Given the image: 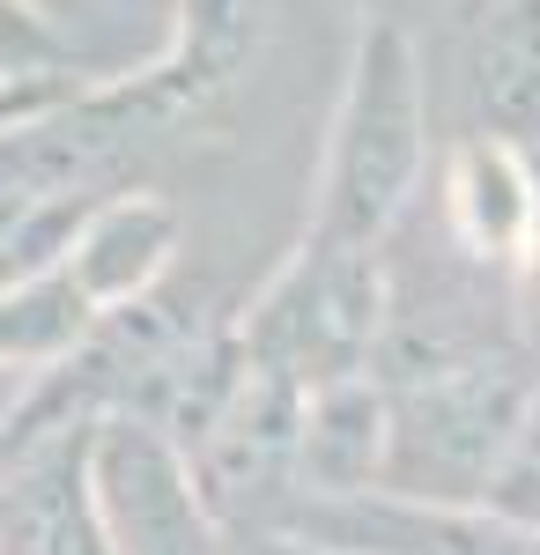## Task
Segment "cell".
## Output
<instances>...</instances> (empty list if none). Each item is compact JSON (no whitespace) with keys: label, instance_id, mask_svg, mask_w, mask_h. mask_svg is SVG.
<instances>
[{"label":"cell","instance_id":"2","mask_svg":"<svg viewBox=\"0 0 540 555\" xmlns=\"http://www.w3.org/2000/svg\"><path fill=\"white\" fill-rule=\"evenodd\" d=\"M526 378L489 348H445L385 392V481L400 496H466L481 489L518 437Z\"/></svg>","mask_w":540,"mask_h":555},{"label":"cell","instance_id":"13","mask_svg":"<svg viewBox=\"0 0 540 555\" xmlns=\"http://www.w3.org/2000/svg\"><path fill=\"white\" fill-rule=\"evenodd\" d=\"M363 8H371V15H393V23H400V15H408V8H422V0H363Z\"/></svg>","mask_w":540,"mask_h":555},{"label":"cell","instance_id":"1","mask_svg":"<svg viewBox=\"0 0 540 555\" xmlns=\"http://www.w3.org/2000/svg\"><path fill=\"white\" fill-rule=\"evenodd\" d=\"M422 149H429V104H422V60L415 38L371 15L356 60H348V89L333 112V149H326V193H319V230L326 237H356L377 245L408 193L422 178Z\"/></svg>","mask_w":540,"mask_h":555},{"label":"cell","instance_id":"5","mask_svg":"<svg viewBox=\"0 0 540 555\" xmlns=\"http://www.w3.org/2000/svg\"><path fill=\"white\" fill-rule=\"evenodd\" d=\"M97 415L23 408L0 452V548L8 555H112L89 489Z\"/></svg>","mask_w":540,"mask_h":555},{"label":"cell","instance_id":"9","mask_svg":"<svg viewBox=\"0 0 540 555\" xmlns=\"http://www.w3.org/2000/svg\"><path fill=\"white\" fill-rule=\"evenodd\" d=\"M474 119L497 141H533L540 133V0H489L474 30Z\"/></svg>","mask_w":540,"mask_h":555},{"label":"cell","instance_id":"6","mask_svg":"<svg viewBox=\"0 0 540 555\" xmlns=\"http://www.w3.org/2000/svg\"><path fill=\"white\" fill-rule=\"evenodd\" d=\"M89 489L112 555H208V512L193 496L185 452L141 415H97Z\"/></svg>","mask_w":540,"mask_h":555},{"label":"cell","instance_id":"7","mask_svg":"<svg viewBox=\"0 0 540 555\" xmlns=\"http://www.w3.org/2000/svg\"><path fill=\"white\" fill-rule=\"evenodd\" d=\"M178 253V208L156 193H112V201H89L82 230L67 237V274L89 289L97 311L133 304L156 289V274Z\"/></svg>","mask_w":540,"mask_h":555},{"label":"cell","instance_id":"3","mask_svg":"<svg viewBox=\"0 0 540 555\" xmlns=\"http://www.w3.org/2000/svg\"><path fill=\"white\" fill-rule=\"evenodd\" d=\"M385 274H377V245L356 237H326L311 230V245L274 274V289L252 304L245 319V356L290 371L304 392L333 378L371 371L377 334H385Z\"/></svg>","mask_w":540,"mask_h":555},{"label":"cell","instance_id":"10","mask_svg":"<svg viewBox=\"0 0 540 555\" xmlns=\"http://www.w3.org/2000/svg\"><path fill=\"white\" fill-rule=\"evenodd\" d=\"M104 311L89 304V289L67 274V259H52L38 274L8 282L0 289V356H23V363H44V356H67V348L89 341Z\"/></svg>","mask_w":540,"mask_h":555},{"label":"cell","instance_id":"4","mask_svg":"<svg viewBox=\"0 0 540 555\" xmlns=\"http://www.w3.org/2000/svg\"><path fill=\"white\" fill-rule=\"evenodd\" d=\"M296 429H304V385L274 363L245 356L237 341V371L215 392V408L201 415V429L178 444L193 496L208 518H252L267 512L282 489L296 481Z\"/></svg>","mask_w":540,"mask_h":555},{"label":"cell","instance_id":"11","mask_svg":"<svg viewBox=\"0 0 540 555\" xmlns=\"http://www.w3.org/2000/svg\"><path fill=\"white\" fill-rule=\"evenodd\" d=\"M452 193H459V222L474 230V245H481V253H511V237L526 230V185H518L511 156H503L489 133L459 156Z\"/></svg>","mask_w":540,"mask_h":555},{"label":"cell","instance_id":"8","mask_svg":"<svg viewBox=\"0 0 540 555\" xmlns=\"http://www.w3.org/2000/svg\"><path fill=\"white\" fill-rule=\"evenodd\" d=\"M385 474V392L371 371L333 378L304 392V429H296V481L304 496H356Z\"/></svg>","mask_w":540,"mask_h":555},{"label":"cell","instance_id":"12","mask_svg":"<svg viewBox=\"0 0 540 555\" xmlns=\"http://www.w3.org/2000/svg\"><path fill=\"white\" fill-rule=\"evenodd\" d=\"M60 38L30 0H0V82H23V75H60Z\"/></svg>","mask_w":540,"mask_h":555}]
</instances>
